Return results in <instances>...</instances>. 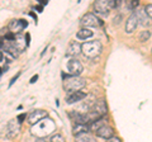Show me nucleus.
Masks as SVG:
<instances>
[{"mask_svg": "<svg viewBox=\"0 0 152 142\" xmlns=\"http://www.w3.org/2000/svg\"><path fill=\"white\" fill-rule=\"evenodd\" d=\"M19 76H20V72H18V74L15 75V76H14V78H13V79L10 80V83H9V86H12V85H13L14 83H15V81H17V79H18Z\"/></svg>", "mask_w": 152, "mask_h": 142, "instance_id": "bb28decb", "label": "nucleus"}, {"mask_svg": "<svg viewBox=\"0 0 152 142\" xmlns=\"http://www.w3.org/2000/svg\"><path fill=\"white\" fill-rule=\"evenodd\" d=\"M80 53H83V45H80L76 41L70 42V45L67 46V50H66V55L70 56V57H76Z\"/></svg>", "mask_w": 152, "mask_h": 142, "instance_id": "9b49d317", "label": "nucleus"}, {"mask_svg": "<svg viewBox=\"0 0 152 142\" xmlns=\"http://www.w3.org/2000/svg\"><path fill=\"white\" fill-rule=\"evenodd\" d=\"M96 136L98 137H100V138H104V140H110L112 137H114V130H113V127L110 126H103L102 128H99L96 131Z\"/></svg>", "mask_w": 152, "mask_h": 142, "instance_id": "ddd939ff", "label": "nucleus"}, {"mask_svg": "<svg viewBox=\"0 0 152 142\" xmlns=\"http://www.w3.org/2000/svg\"><path fill=\"white\" fill-rule=\"evenodd\" d=\"M86 98V93L84 91H75V93H70L67 97H66V103L67 104H75V103H79L80 100Z\"/></svg>", "mask_w": 152, "mask_h": 142, "instance_id": "4468645a", "label": "nucleus"}, {"mask_svg": "<svg viewBox=\"0 0 152 142\" xmlns=\"http://www.w3.org/2000/svg\"><path fill=\"white\" fill-rule=\"evenodd\" d=\"M51 142H66L65 140V137L62 135H60V133H53L51 136V138H50Z\"/></svg>", "mask_w": 152, "mask_h": 142, "instance_id": "4be33fe9", "label": "nucleus"}, {"mask_svg": "<svg viewBox=\"0 0 152 142\" xmlns=\"http://www.w3.org/2000/svg\"><path fill=\"white\" fill-rule=\"evenodd\" d=\"M80 23H81V26H84V28H88V27H98L102 24L100 19L95 15V14L93 13H86L84 14L81 20H80Z\"/></svg>", "mask_w": 152, "mask_h": 142, "instance_id": "423d86ee", "label": "nucleus"}, {"mask_svg": "<svg viewBox=\"0 0 152 142\" xmlns=\"http://www.w3.org/2000/svg\"><path fill=\"white\" fill-rule=\"evenodd\" d=\"M37 79H38V75H33V76L31 78V80H29V83H31V84H33L34 81H37Z\"/></svg>", "mask_w": 152, "mask_h": 142, "instance_id": "c85d7f7f", "label": "nucleus"}, {"mask_svg": "<svg viewBox=\"0 0 152 142\" xmlns=\"http://www.w3.org/2000/svg\"><path fill=\"white\" fill-rule=\"evenodd\" d=\"M94 34V32L91 29H89V28H81L77 33H76V38L79 40H89L91 38Z\"/></svg>", "mask_w": 152, "mask_h": 142, "instance_id": "6ab92c4d", "label": "nucleus"}, {"mask_svg": "<svg viewBox=\"0 0 152 142\" xmlns=\"http://www.w3.org/2000/svg\"><path fill=\"white\" fill-rule=\"evenodd\" d=\"M75 142H95V140L89 133H83L75 137Z\"/></svg>", "mask_w": 152, "mask_h": 142, "instance_id": "aec40b11", "label": "nucleus"}, {"mask_svg": "<svg viewBox=\"0 0 152 142\" xmlns=\"http://www.w3.org/2000/svg\"><path fill=\"white\" fill-rule=\"evenodd\" d=\"M69 116L71 118V121H72L75 124H77V123H89V118L86 114H83V113H77V112H70Z\"/></svg>", "mask_w": 152, "mask_h": 142, "instance_id": "dca6fc26", "label": "nucleus"}, {"mask_svg": "<svg viewBox=\"0 0 152 142\" xmlns=\"http://www.w3.org/2000/svg\"><path fill=\"white\" fill-rule=\"evenodd\" d=\"M67 69H69L70 74L72 75V76H79V75L83 72L84 66H83V64L80 62L79 60H76V59H71V60L69 61V62H67Z\"/></svg>", "mask_w": 152, "mask_h": 142, "instance_id": "6e6552de", "label": "nucleus"}, {"mask_svg": "<svg viewBox=\"0 0 152 142\" xmlns=\"http://www.w3.org/2000/svg\"><path fill=\"white\" fill-rule=\"evenodd\" d=\"M94 9L96 14H100V15H108L109 10H110V5H109V0H98V1L94 3Z\"/></svg>", "mask_w": 152, "mask_h": 142, "instance_id": "1a4fd4ad", "label": "nucleus"}, {"mask_svg": "<svg viewBox=\"0 0 152 142\" xmlns=\"http://www.w3.org/2000/svg\"><path fill=\"white\" fill-rule=\"evenodd\" d=\"M145 10L147 13V15L150 17V19H152V4H147L145 7Z\"/></svg>", "mask_w": 152, "mask_h": 142, "instance_id": "393cba45", "label": "nucleus"}, {"mask_svg": "<svg viewBox=\"0 0 152 142\" xmlns=\"http://www.w3.org/2000/svg\"><path fill=\"white\" fill-rule=\"evenodd\" d=\"M56 130L55 122L50 119V118H46V119L41 121L39 123L32 126V133L37 136L38 138H45V137L50 136L51 133H53Z\"/></svg>", "mask_w": 152, "mask_h": 142, "instance_id": "f257e3e1", "label": "nucleus"}, {"mask_svg": "<svg viewBox=\"0 0 152 142\" xmlns=\"http://www.w3.org/2000/svg\"><path fill=\"white\" fill-rule=\"evenodd\" d=\"M103 46L99 41H89L83 43V53L89 59H94L102 53Z\"/></svg>", "mask_w": 152, "mask_h": 142, "instance_id": "20e7f679", "label": "nucleus"}, {"mask_svg": "<svg viewBox=\"0 0 152 142\" xmlns=\"http://www.w3.org/2000/svg\"><path fill=\"white\" fill-rule=\"evenodd\" d=\"M138 24H140V22H138V18H137V14H136V12H133L131 15L128 17V19L126 22V32L133 33L137 29Z\"/></svg>", "mask_w": 152, "mask_h": 142, "instance_id": "f8f14e48", "label": "nucleus"}, {"mask_svg": "<svg viewBox=\"0 0 152 142\" xmlns=\"http://www.w3.org/2000/svg\"><path fill=\"white\" fill-rule=\"evenodd\" d=\"M107 142H122L119 138H118V137H115V136H114V137H112V138L110 140H108Z\"/></svg>", "mask_w": 152, "mask_h": 142, "instance_id": "cd10ccee", "label": "nucleus"}, {"mask_svg": "<svg viewBox=\"0 0 152 142\" xmlns=\"http://www.w3.org/2000/svg\"><path fill=\"white\" fill-rule=\"evenodd\" d=\"M90 130V126L86 124V123H77V124H75L74 126V128H72V133L76 136H79V135H83V133H88Z\"/></svg>", "mask_w": 152, "mask_h": 142, "instance_id": "f3484780", "label": "nucleus"}, {"mask_svg": "<svg viewBox=\"0 0 152 142\" xmlns=\"http://www.w3.org/2000/svg\"><path fill=\"white\" fill-rule=\"evenodd\" d=\"M86 85V80L80 78V76H66L64 80V89L69 93H75L80 91V89H83Z\"/></svg>", "mask_w": 152, "mask_h": 142, "instance_id": "7ed1b4c3", "label": "nucleus"}, {"mask_svg": "<svg viewBox=\"0 0 152 142\" xmlns=\"http://www.w3.org/2000/svg\"><path fill=\"white\" fill-rule=\"evenodd\" d=\"M138 4H140V3L137 1V0H132V1L128 3V8H129L131 10H134V9L138 7Z\"/></svg>", "mask_w": 152, "mask_h": 142, "instance_id": "b1692460", "label": "nucleus"}, {"mask_svg": "<svg viewBox=\"0 0 152 142\" xmlns=\"http://www.w3.org/2000/svg\"><path fill=\"white\" fill-rule=\"evenodd\" d=\"M48 118V113L43 109H36V111H32L29 114H28V123L31 126H34L37 123H39L41 121Z\"/></svg>", "mask_w": 152, "mask_h": 142, "instance_id": "39448f33", "label": "nucleus"}, {"mask_svg": "<svg viewBox=\"0 0 152 142\" xmlns=\"http://www.w3.org/2000/svg\"><path fill=\"white\" fill-rule=\"evenodd\" d=\"M19 132H20V123L18 122V119L9 121L8 124H7V136L9 137V138L17 137Z\"/></svg>", "mask_w": 152, "mask_h": 142, "instance_id": "0eeeda50", "label": "nucleus"}, {"mask_svg": "<svg viewBox=\"0 0 152 142\" xmlns=\"http://www.w3.org/2000/svg\"><path fill=\"white\" fill-rule=\"evenodd\" d=\"M39 3H41V5H46L47 1H45V0H39Z\"/></svg>", "mask_w": 152, "mask_h": 142, "instance_id": "7c9ffc66", "label": "nucleus"}, {"mask_svg": "<svg viewBox=\"0 0 152 142\" xmlns=\"http://www.w3.org/2000/svg\"><path fill=\"white\" fill-rule=\"evenodd\" d=\"M107 104L104 99H99V100H95L93 103L91 108L89 109V113H86V116L89 118V123H93L95 121L100 119V118H104V116L107 114Z\"/></svg>", "mask_w": 152, "mask_h": 142, "instance_id": "f03ea898", "label": "nucleus"}, {"mask_svg": "<svg viewBox=\"0 0 152 142\" xmlns=\"http://www.w3.org/2000/svg\"><path fill=\"white\" fill-rule=\"evenodd\" d=\"M36 142H45V138H38L36 140Z\"/></svg>", "mask_w": 152, "mask_h": 142, "instance_id": "2f4dec72", "label": "nucleus"}, {"mask_svg": "<svg viewBox=\"0 0 152 142\" xmlns=\"http://www.w3.org/2000/svg\"><path fill=\"white\" fill-rule=\"evenodd\" d=\"M103 126H105V118H100V119H98V121L93 122V123H91V126H90V130L96 132L99 128H102Z\"/></svg>", "mask_w": 152, "mask_h": 142, "instance_id": "412c9836", "label": "nucleus"}, {"mask_svg": "<svg viewBox=\"0 0 152 142\" xmlns=\"http://www.w3.org/2000/svg\"><path fill=\"white\" fill-rule=\"evenodd\" d=\"M26 118H28V116L26 114V113H22V114H19V116H18L17 119H18V122H19V123H23V121H24Z\"/></svg>", "mask_w": 152, "mask_h": 142, "instance_id": "a878e982", "label": "nucleus"}, {"mask_svg": "<svg viewBox=\"0 0 152 142\" xmlns=\"http://www.w3.org/2000/svg\"><path fill=\"white\" fill-rule=\"evenodd\" d=\"M150 37H151V32L150 31H142L140 33V41L141 42H147L150 40Z\"/></svg>", "mask_w": 152, "mask_h": 142, "instance_id": "5701e85b", "label": "nucleus"}, {"mask_svg": "<svg viewBox=\"0 0 152 142\" xmlns=\"http://www.w3.org/2000/svg\"><path fill=\"white\" fill-rule=\"evenodd\" d=\"M121 18H122L121 15H118V18H117V17L114 18V24H119V23H121V22H119V20H121Z\"/></svg>", "mask_w": 152, "mask_h": 142, "instance_id": "c756f323", "label": "nucleus"}, {"mask_svg": "<svg viewBox=\"0 0 152 142\" xmlns=\"http://www.w3.org/2000/svg\"><path fill=\"white\" fill-rule=\"evenodd\" d=\"M13 45L17 48L18 52H23L27 48L28 42H26V37H23L22 34H17L15 38H14V41H13Z\"/></svg>", "mask_w": 152, "mask_h": 142, "instance_id": "2eb2a0df", "label": "nucleus"}, {"mask_svg": "<svg viewBox=\"0 0 152 142\" xmlns=\"http://www.w3.org/2000/svg\"><path fill=\"white\" fill-rule=\"evenodd\" d=\"M137 18H138V22L141 26H148L150 24V17L147 15V13L145 9H141V10H136Z\"/></svg>", "mask_w": 152, "mask_h": 142, "instance_id": "a211bd4d", "label": "nucleus"}, {"mask_svg": "<svg viewBox=\"0 0 152 142\" xmlns=\"http://www.w3.org/2000/svg\"><path fill=\"white\" fill-rule=\"evenodd\" d=\"M28 26V23L26 20H22V19H14L9 23V31H10L13 34H19V32H22L24 28Z\"/></svg>", "mask_w": 152, "mask_h": 142, "instance_id": "9d476101", "label": "nucleus"}]
</instances>
